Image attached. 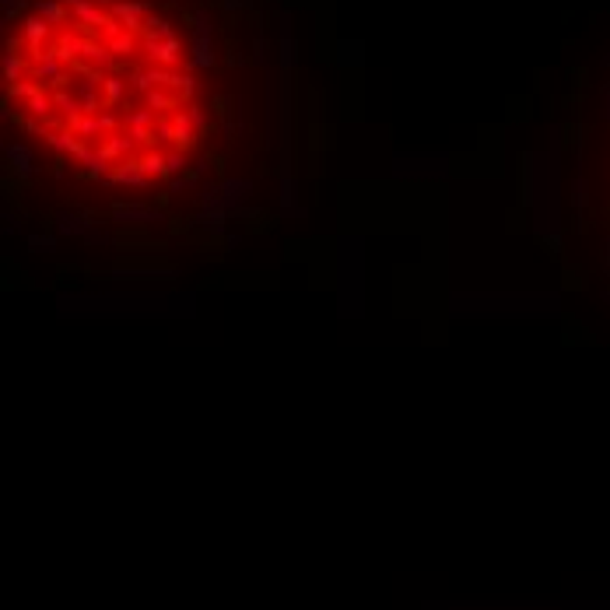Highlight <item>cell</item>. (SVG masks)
Here are the masks:
<instances>
[{
	"label": "cell",
	"instance_id": "obj_1",
	"mask_svg": "<svg viewBox=\"0 0 610 610\" xmlns=\"http://www.w3.org/2000/svg\"><path fill=\"white\" fill-rule=\"evenodd\" d=\"M11 116L105 182H158L200 144L204 112L182 32L144 0H43L4 56Z\"/></svg>",
	"mask_w": 610,
	"mask_h": 610
}]
</instances>
